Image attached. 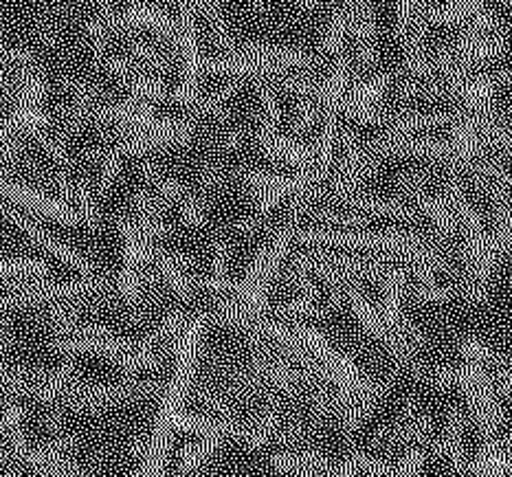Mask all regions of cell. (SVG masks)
<instances>
[{
  "label": "cell",
  "mask_w": 512,
  "mask_h": 477,
  "mask_svg": "<svg viewBox=\"0 0 512 477\" xmlns=\"http://www.w3.org/2000/svg\"><path fill=\"white\" fill-rule=\"evenodd\" d=\"M198 339H200V324H194L185 332L181 339V346H178L172 381L163 394V401L159 407L157 420H154L148 447L143 451V458L139 462L135 477H161L163 473L165 460H168V453H170L172 434L178 429L181 416L185 414L189 385H192V379H194Z\"/></svg>",
  "instance_id": "1"
},
{
  "label": "cell",
  "mask_w": 512,
  "mask_h": 477,
  "mask_svg": "<svg viewBox=\"0 0 512 477\" xmlns=\"http://www.w3.org/2000/svg\"><path fill=\"white\" fill-rule=\"evenodd\" d=\"M0 387L42 401H64L93 409L124 403L137 392L135 385H86L66 374L27 372L11 365H0Z\"/></svg>",
  "instance_id": "2"
},
{
  "label": "cell",
  "mask_w": 512,
  "mask_h": 477,
  "mask_svg": "<svg viewBox=\"0 0 512 477\" xmlns=\"http://www.w3.org/2000/svg\"><path fill=\"white\" fill-rule=\"evenodd\" d=\"M62 346L66 350H75V352L104 354V357L117 361L119 365H126L130 370H150L152 365L157 363L152 352L108 337L106 332H99V330L69 328L66 330V339Z\"/></svg>",
  "instance_id": "3"
},
{
  "label": "cell",
  "mask_w": 512,
  "mask_h": 477,
  "mask_svg": "<svg viewBox=\"0 0 512 477\" xmlns=\"http://www.w3.org/2000/svg\"><path fill=\"white\" fill-rule=\"evenodd\" d=\"M218 445L220 442L211 440V438H200L198 442H194V445H189L181 458V467H178L181 469V475H189V473H194L198 467H203L211 453L218 449Z\"/></svg>",
  "instance_id": "4"
},
{
  "label": "cell",
  "mask_w": 512,
  "mask_h": 477,
  "mask_svg": "<svg viewBox=\"0 0 512 477\" xmlns=\"http://www.w3.org/2000/svg\"><path fill=\"white\" fill-rule=\"evenodd\" d=\"M0 477H14L11 473H0Z\"/></svg>",
  "instance_id": "5"
}]
</instances>
